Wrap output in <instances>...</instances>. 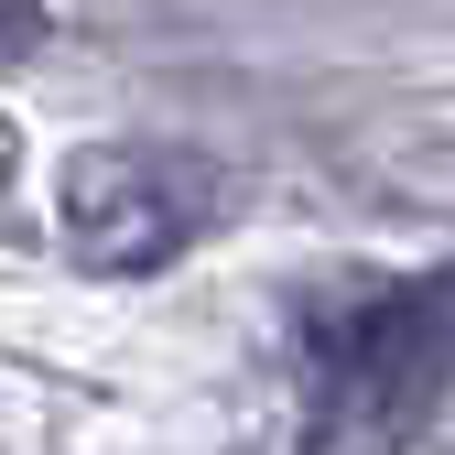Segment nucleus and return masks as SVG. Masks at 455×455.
<instances>
[{"label": "nucleus", "mask_w": 455, "mask_h": 455, "mask_svg": "<svg viewBox=\"0 0 455 455\" xmlns=\"http://www.w3.org/2000/svg\"><path fill=\"white\" fill-rule=\"evenodd\" d=\"M455 369V325L434 293H369L315 336V423L325 434H390L412 423Z\"/></svg>", "instance_id": "1"}, {"label": "nucleus", "mask_w": 455, "mask_h": 455, "mask_svg": "<svg viewBox=\"0 0 455 455\" xmlns=\"http://www.w3.org/2000/svg\"><path fill=\"white\" fill-rule=\"evenodd\" d=\"M66 228H76L87 260H108V271H152V260L196 228V206H174V185H152V163L98 152V163H76V185H66Z\"/></svg>", "instance_id": "2"}]
</instances>
